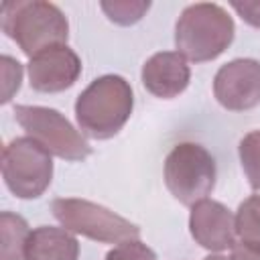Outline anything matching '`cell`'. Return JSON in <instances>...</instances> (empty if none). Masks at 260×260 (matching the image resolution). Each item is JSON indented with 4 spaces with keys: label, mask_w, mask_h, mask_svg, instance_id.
<instances>
[{
    "label": "cell",
    "mask_w": 260,
    "mask_h": 260,
    "mask_svg": "<svg viewBox=\"0 0 260 260\" xmlns=\"http://www.w3.org/2000/svg\"><path fill=\"white\" fill-rule=\"evenodd\" d=\"M215 160L201 144L181 142L167 154L165 183L171 195L183 205L193 207L207 199L215 187Z\"/></svg>",
    "instance_id": "5"
},
{
    "label": "cell",
    "mask_w": 260,
    "mask_h": 260,
    "mask_svg": "<svg viewBox=\"0 0 260 260\" xmlns=\"http://www.w3.org/2000/svg\"><path fill=\"white\" fill-rule=\"evenodd\" d=\"M191 238L205 250L221 252L236 246V215L219 201L203 199L191 207Z\"/></svg>",
    "instance_id": "10"
},
{
    "label": "cell",
    "mask_w": 260,
    "mask_h": 260,
    "mask_svg": "<svg viewBox=\"0 0 260 260\" xmlns=\"http://www.w3.org/2000/svg\"><path fill=\"white\" fill-rule=\"evenodd\" d=\"M236 236L240 244L260 250V195L244 199L236 211Z\"/></svg>",
    "instance_id": "14"
},
{
    "label": "cell",
    "mask_w": 260,
    "mask_h": 260,
    "mask_svg": "<svg viewBox=\"0 0 260 260\" xmlns=\"http://www.w3.org/2000/svg\"><path fill=\"white\" fill-rule=\"evenodd\" d=\"M20 79H22V65L4 55L2 57V104H8L14 95V91H18L20 87Z\"/></svg>",
    "instance_id": "17"
},
{
    "label": "cell",
    "mask_w": 260,
    "mask_h": 260,
    "mask_svg": "<svg viewBox=\"0 0 260 260\" xmlns=\"http://www.w3.org/2000/svg\"><path fill=\"white\" fill-rule=\"evenodd\" d=\"M30 230L18 213H0V260H24Z\"/></svg>",
    "instance_id": "13"
},
{
    "label": "cell",
    "mask_w": 260,
    "mask_h": 260,
    "mask_svg": "<svg viewBox=\"0 0 260 260\" xmlns=\"http://www.w3.org/2000/svg\"><path fill=\"white\" fill-rule=\"evenodd\" d=\"M2 30L32 59L51 47L65 45L69 22L53 2L14 0L2 4Z\"/></svg>",
    "instance_id": "2"
},
{
    "label": "cell",
    "mask_w": 260,
    "mask_h": 260,
    "mask_svg": "<svg viewBox=\"0 0 260 260\" xmlns=\"http://www.w3.org/2000/svg\"><path fill=\"white\" fill-rule=\"evenodd\" d=\"M106 260H156V254L152 248H148L140 240H134V242H124L112 248L106 254Z\"/></svg>",
    "instance_id": "18"
},
{
    "label": "cell",
    "mask_w": 260,
    "mask_h": 260,
    "mask_svg": "<svg viewBox=\"0 0 260 260\" xmlns=\"http://www.w3.org/2000/svg\"><path fill=\"white\" fill-rule=\"evenodd\" d=\"M232 8L248 24L260 28V2H232Z\"/></svg>",
    "instance_id": "19"
},
{
    "label": "cell",
    "mask_w": 260,
    "mask_h": 260,
    "mask_svg": "<svg viewBox=\"0 0 260 260\" xmlns=\"http://www.w3.org/2000/svg\"><path fill=\"white\" fill-rule=\"evenodd\" d=\"M132 108L134 95L130 83L120 75H102L77 95L75 120L85 136L108 140L122 130Z\"/></svg>",
    "instance_id": "1"
},
{
    "label": "cell",
    "mask_w": 260,
    "mask_h": 260,
    "mask_svg": "<svg viewBox=\"0 0 260 260\" xmlns=\"http://www.w3.org/2000/svg\"><path fill=\"white\" fill-rule=\"evenodd\" d=\"M2 177L12 195L18 199H35L51 185V152L30 136L14 138L2 150Z\"/></svg>",
    "instance_id": "6"
},
{
    "label": "cell",
    "mask_w": 260,
    "mask_h": 260,
    "mask_svg": "<svg viewBox=\"0 0 260 260\" xmlns=\"http://www.w3.org/2000/svg\"><path fill=\"white\" fill-rule=\"evenodd\" d=\"M81 73V61L67 45L51 47L28 61L30 87L41 93H57L71 87Z\"/></svg>",
    "instance_id": "9"
},
{
    "label": "cell",
    "mask_w": 260,
    "mask_h": 260,
    "mask_svg": "<svg viewBox=\"0 0 260 260\" xmlns=\"http://www.w3.org/2000/svg\"><path fill=\"white\" fill-rule=\"evenodd\" d=\"M14 118L35 142L65 160H83L91 154L87 140L57 110L45 106H16Z\"/></svg>",
    "instance_id": "7"
},
{
    "label": "cell",
    "mask_w": 260,
    "mask_h": 260,
    "mask_svg": "<svg viewBox=\"0 0 260 260\" xmlns=\"http://www.w3.org/2000/svg\"><path fill=\"white\" fill-rule=\"evenodd\" d=\"M240 160L250 187L260 189V130H252L240 140Z\"/></svg>",
    "instance_id": "15"
},
{
    "label": "cell",
    "mask_w": 260,
    "mask_h": 260,
    "mask_svg": "<svg viewBox=\"0 0 260 260\" xmlns=\"http://www.w3.org/2000/svg\"><path fill=\"white\" fill-rule=\"evenodd\" d=\"M232 260H260V250L248 248L244 244H236L232 248Z\"/></svg>",
    "instance_id": "20"
},
{
    "label": "cell",
    "mask_w": 260,
    "mask_h": 260,
    "mask_svg": "<svg viewBox=\"0 0 260 260\" xmlns=\"http://www.w3.org/2000/svg\"><path fill=\"white\" fill-rule=\"evenodd\" d=\"M191 79L187 59L177 51L154 53L142 65V85L156 98L171 100L185 91Z\"/></svg>",
    "instance_id": "11"
},
{
    "label": "cell",
    "mask_w": 260,
    "mask_h": 260,
    "mask_svg": "<svg viewBox=\"0 0 260 260\" xmlns=\"http://www.w3.org/2000/svg\"><path fill=\"white\" fill-rule=\"evenodd\" d=\"M234 41V20L225 8L213 2L187 6L175 24L177 53L193 63L219 57Z\"/></svg>",
    "instance_id": "3"
},
{
    "label": "cell",
    "mask_w": 260,
    "mask_h": 260,
    "mask_svg": "<svg viewBox=\"0 0 260 260\" xmlns=\"http://www.w3.org/2000/svg\"><path fill=\"white\" fill-rule=\"evenodd\" d=\"M213 95L232 112L256 108L260 104V61L234 59L221 65L213 77Z\"/></svg>",
    "instance_id": "8"
},
{
    "label": "cell",
    "mask_w": 260,
    "mask_h": 260,
    "mask_svg": "<svg viewBox=\"0 0 260 260\" xmlns=\"http://www.w3.org/2000/svg\"><path fill=\"white\" fill-rule=\"evenodd\" d=\"M100 6L112 22L128 26L138 22L144 16V12L150 8V2L148 0H114V2H102Z\"/></svg>",
    "instance_id": "16"
},
{
    "label": "cell",
    "mask_w": 260,
    "mask_h": 260,
    "mask_svg": "<svg viewBox=\"0 0 260 260\" xmlns=\"http://www.w3.org/2000/svg\"><path fill=\"white\" fill-rule=\"evenodd\" d=\"M79 242L65 228L41 225L30 232L24 260H77Z\"/></svg>",
    "instance_id": "12"
},
{
    "label": "cell",
    "mask_w": 260,
    "mask_h": 260,
    "mask_svg": "<svg viewBox=\"0 0 260 260\" xmlns=\"http://www.w3.org/2000/svg\"><path fill=\"white\" fill-rule=\"evenodd\" d=\"M51 209L65 230L81 234L95 242L124 244L140 238V228L136 223L87 199L59 197L51 203Z\"/></svg>",
    "instance_id": "4"
},
{
    "label": "cell",
    "mask_w": 260,
    "mask_h": 260,
    "mask_svg": "<svg viewBox=\"0 0 260 260\" xmlns=\"http://www.w3.org/2000/svg\"><path fill=\"white\" fill-rule=\"evenodd\" d=\"M203 260H232V258H228V256H221V254H209V256H205Z\"/></svg>",
    "instance_id": "21"
}]
</instances>
